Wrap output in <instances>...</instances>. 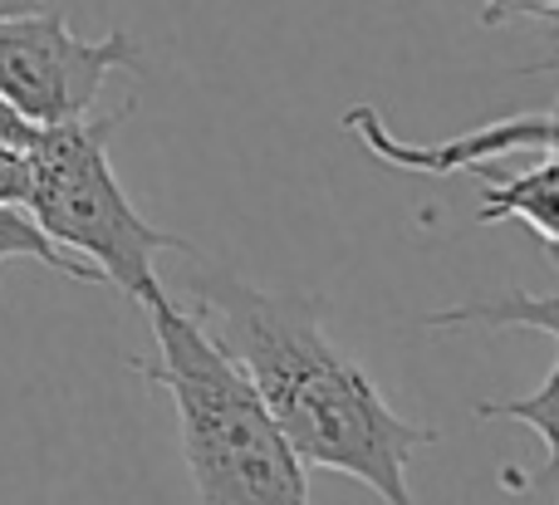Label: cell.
<instances>
[{"mask_svg": "<svg viewBox=\"0 0 559 505\" xmlns=\"http://www.w3.org/2000/svg\"><path fill=\"white\" fill-rule=\"evenodd\" d=\"M481 5V25H511V20H550L559 15V0H476Z\"/></svg>", "mask_w": 559, "mask_h": 505, "instance_id": "30bf717a", "label": "cell"}, {"mask_svg": "<svg viewBox=\"0 0 559 505\" xmlns=\"http://www.w3.org/2000/svg\"><path fill=\"white\" fill-rule=\"evenodd\" d=\"M35 133H39V128L29 123V118H20L15 108L0 98V143H5V147H20V153H25V147L35 143Z\"/></svg>", "mask_w": 559, "mask_h": 505, "instance_id": "7c38bea8", "label": "cell"}, {"mask_svg": "<svg viewBox=\"0 0 559 505\" xmlns=\"http://www.w3.org/2000/svg\"><path fill=\"white\" fill-rule=\"evenodd\" d=\"M423 324L427 329H462V324H481V329H540L559 339V294H531V290L476 294V300L432 310Z\"/></svg>", "mask_w": 559, "mask_h": 505, "instance_id": "52a82bcc", "label": "cell"}, {"mask_svg": "<svg viewBox=\"0 0 559 505\" xmlns=\"http://www.w3.org/2000/svg\"><path fill=\"white\" fill-rule=\"evenodd\" d=\"M35 5H55V0H0V20L15 15V10H35Z\"/></svg>", "mask_w": 559, "mask_h": 505, "instance_id": "4fadbf2b", "label": "cell"}, {"mask_svg": "<svg viewBox=\"0 0 559 505\" xmlns=\"http://www.w3.org/2000/svg\"><path fill=\"white\" fill-rule=\"evenodd\" d=\"M476 418L481 422H521V428L540 432L545 437V467L525 481V491H540L555 496L559 505V353L545 373V383L525 398H501V402H476Z\"/></svg>", "mask_w": 559, "mask_h": 505, "instance_id": "ba28073f", "label": "cell"}, {"mask_svg": "<svg viewBox=\"0 0 559 505\" xmlns=\"http://www.w3.org/2000/svg\"><path fill=\"white\" fill-rule=\"evenodd\" d=\"M192 314L241 363L305 467L364 481L383 505H417L407 461L437 432L388 408L378 383L324 334L319 300L216 270L192 280Z\"/></svg>", "mask_w": 559, "mask_h": 505, "instance_id": "6da1fadb", "label": "cell"}, {"mask_svg": "<svg viewBox=\"0 0 559 505\" xmlns=\"http://www.w3.org/2000/svg\"><path fill=\"white\" fill-rule=\"evenodd\" d=\"M138 59L143 49L123 29L104 39H79L59 0L0 20V98L35 128L88 118L108 74L138 69Z\"/></svg>", "mask_w": 559, "mask_h": 505, "instance_id": "277c9868", "label": "cell"}, {"mask_svg": "<svg viewBox=\"0 0 559 505\" xmlns=\"http://www.w3.org/2000/svg\"><path fill=\"white\" fill-rule=\"evenodd\" d=\"M143 310L157 359H133V369L173 398L197 505H309L305 461L295 457L241 363L167 290Z\"/></svg>", "mask_w": 559, "mask_h": 505, "instance_id": "7a4b0ae2", "label": "cell"}, {"mask_svg": "<svg viewBox=\"0 0 559 505\" xmlns=\"http://www.w3.org/2000/svg\"><path fill=\"white\" fill-rule=\"evenodd\" d=\"M123 113L108 118H79V123L39 128L35 143L25 147L29 163V192L25 212L39 221V231L69 255L88 261L104 285L128 294L133 304H147L167 290L153 270V255L163 251H192L182 236L153 226L123 192L108 157V137L123 128Z\"/></svg>", "mask_w": 559, "mask_h": 505, "instance_id": "3957f363", "label": "cell"}, {"mask_svg": "<svg viewBox=\"0 0 559 505\" xmlns=\"http://www.w3.org/2000/svg\"><path fill=\"white\" fill-rule=\"evenodd\" d=\"M10 261H35V265H45V270L64 275V280H74V285H104V275H98L94 265L49 241V236L39 231V221L20 202H0V270H5Z\"/></svg>", "mask_w": 559, "mask_h": 505, "instance_id": "9c48e42d", "label": "cell"}, {"mask_svg": "<svg viewBox=\"0 0 559 505\" xmlns=\"http://www.w3.org/2000/svg\"><path fill=\"white\" fill-rule=\"evenodd\" d=\"M496 182L476 202V221H521L559 255V153H545L531 172H491Z\"/></svg>", "mask_w": 559, "mask_h": 505, "instance_id": "8992f818", "label": "cell"}, {"mask_svg": "<svg viewBox=\"0 0 559 505\" xmlns=\"http://www.w3.org/2000/svg\"><path fill=\"white\" fill-rule=\"evenodd\" d=\"M344 128L388 167H403V172H423V177H452V172H476L491 177L501 157L515 153H559V98L555 108L540 113H511L501 123L472 128L462 137H447V143H403V137L388 133L383 113L368 104L348 108Z\"/></svg>", "mask_w": 559, "mask_h": 505, "instance_id": "5b68a950", "label": "cell"}, {"mask_svg": "<svg viewBox=\"0 0 559 505\" xmlns=\"http://www.w3.org/2000/svg\"><path fill=\"white\" fill-rule=\"evenodd\" d=\"M25 192H29V163H25V153L0 143V202H20V206H25Z\"/></svg>", "mask_w": 559, "mask_h": 505, "instance_id": "8fae6325", "label": "cell"}]
</instances>
